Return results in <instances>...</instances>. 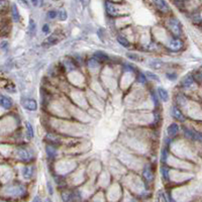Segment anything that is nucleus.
<instances>
[{"label":"nucleus","mask_w":202,"mask_h":202,"mask_svg":"<svg viewBox=\"0 0 202 202\" xmlns=\"http://www.w3.org/2000/svg\"><path fill=\"white\" fill-rule=\"evenodd\" d=\"M185 134L188 135L190 138H193V140H198L200 141L201 140V135L199 134H196V132H193L191 131H189V129H185Z\"/></svg>","instance_id":"9d476101"},{"label":"nucleus","mask_w":202,"mask_h":202,"mask_svg":"<svg viewBox=\"0 0 202 202\" xmlns=\"http://www.w3.org/2000/svg\"><path fill=\"white\" fill-rule=\"evenodd\" d=\"M106 10H107V12H108L109 14H111V15H116V14H117V12H116V8L114 7V5L110 4L109 2L106 3Z\"/></svg>","instance_id":"f8f14e48"},{"label":"nucleus","mask_w":202,"mask_h":202,"mask_svg":"<svg viewBox=\"0 0 202 202\" xmlns=\"http://www.w3.org/2000/svg\"><path fill=\"white\" fill-rule=\"evenodd\" d=\"M12 15H13V19L15 21L19 20V13H18V10H17L16 5L15 4L12 5Z\"/></svg>","instance_id":"2eb2a0df"},{"label":"nucleus","mask_w":202,"mask_h":202,"mask_svg":"<svg viewBox=\"0 0 202 202\" xmlns=\"http://www.w3.org/2000/svg\"><path fill=\"white\" fill-rule=\"evenodd\" d=\"M158 94H159L160 98L163 101H165V102L169 100V94L164 88H159V89H158Z\"/></svg>","instance_id":"6e6552de"},{"label":"nucleus","mask_w":202,"mask_h":202,"mask_svg":"<svg viewBox=\"0 0 202 202\" xmlns=\"http://www.w3.org/2000/svg\"><path fill=\"white\" fill-rule=\"evenodd\" d=\"M57 15H58V13H57L56 11H50V12H48V17L49 18H55V17H57Z\"/></svg>","instance_id":"4be33fe9"},{"label":"nucleus","mask_w":202,"mask_h":202,"mask_svg":"<svg viewBox=\"0 0 202 202\" xmlns=\"http://www.w3.org/2000/svg\"><path fill=\"white\" fill-rule=\"evenodd\" d=\"M23 107L25 109L30 110V111H34L37 109V103L33 99H26L23 101Z\"/></svg>","instance_id":"7ed1b4c3"},{"label":"nucleus","mask_w":202,"mask_h":202,"mask_svg":"<svg viewBox=\"0 0 202 202\" xmlns=\"http://www.w3.org/2000/svg\"><path fill=\"white\" fill-rule=\"evenodd\" d=\"M31 2H33L34 5H37V0H31Z\"/></svg>","instance_id":"c756f323"},{"label":"nucleus","mask_w":202,"mask_h":202,"mask_svg":"<svg viewBox=\"0 0 202 202\" xmlns=\"http://www.w3.org/2000/svg\"><path fill=\"white\" fill-rule=\"evenodd\" d=\"M168 173H169V172H168V170H167V169L165 168V167H163V168H162V175H163L164 177H165L166 179L168 178Z\"/></svg>","instance_id":"b1692460"},{"label":"nucleus","mask_w":202,"mask_h":202,"mask_svg":"<svg viewBox=\"0 0 202 202\" xmlns=\"http://www.w3.org/2000/svg\"><path fill=\"white\" fill-rule=\"evenodd\" d=\"M23 177L24 178H30L31 175H33V171H31V168H30V167H25V168L23 169Z\"/></svg>","instance_id":"dca6fc26"},{"label":"nucleus","mask_w":202,"mask_h":202,"mask_svg":"<svg viewBox=\"0 0 202 202\" xmlns=\"http://www.w3.org/2000/svg\"><path fill=\"white\" fill-rule=\"evenodd\" d=\"M144 177H145V179H146L148 182H152V181H153L154 175H153V172L151 171V169L149 168V167H148V168L144 171Z\"/></svg>","instance_id":"1a4fd4ad"},{"label":"nucleus","mask_w":202,"mask_h":202,"mask_svg":"<svg viewBox=\"0 0 202 202\" xmlns=\"http://www.w3.org/2000/svg\"><path fill=\"white\" fill-rule=\"evenodd\" d=\"M153 2H154L155 6H156L160 11L164 12V13H166V12L169 11V6L166 3L165 0H153Z\"/></svg>","instance_id":"f03ea898"},{"label":"nucleus","mask_w":202,"mask_h":202,"mask_svg":"<svg viewBox=\"0 0 202 202\" xmlns=\"http://www.w3.org/2000/svg\"><path fill=\"white\" fill-rule=\"evenodd\" d=\"M152 97H153V101H154V102H155V104H156V105H158V99H157V96H156V94L152 93Z\"/></svg>","instance_id":"393cba45"},{"label":"nucleus","mask_w":202,"mask_h":202,"mask_svg":"<svg viewBox=\"0 0 202 202\" xmlns=\"http://www.w3.org/2000/svg\"><path fill=\"white\" fill-rule=\"evenodd\" d=\"M126 69H127L128 71H134L132 67H131V66H129V65H126Z\"/></svg>","instance_id":"c85d7f7f"},{"label":"nucleus","mask_w":202,"mask_h":202,"mask_svg":"<svg viewBox=\"0 0 202 202\" xmlns=\"http://www.w3.org/2000/svg\"><path fill=\"white\" fill-rule=\"evenodd\" d=\"M173 114H174V116L175 117L178 119V120H180V121H183L184 120V116H183V114L181 113V111L177 108L176 106H174L173 107Z\"/></svg>","instance_id":"9b49d317"},{"label":"nucleus","mask_w":202,"mask_h":202,"mask_svg":"<svg viewBox=\"0 0 202 202\" xmlns=\"http://www.w3.org/2000/svg\"><path fill=\"white\" fill-rule=\"evenodd\" d=\"M5 5H6V1H5V0H2V1H0V9H2Z\"/></svg>","instance_id":"a878e982"},{"label":"nucleus","mask_w":202,"mask_h":202,"mask_svg":"<svg viewBox=\"0 0 202 202\" xmlns=\"http://www.w3.org/2000/svg\"><path fill=\"white\" fill-rule=\"evenodd\" d=\"M58 14H59L60 19H61V20H66V19H67V12H66L65 10H60Z\"/></svg>","instance_id":"aec40b11"},{"label":"nucleus","mask_w":202,"mask_h":202,"mask_svg":"<svg viewBox=\"0 0 202 202\" xmlns=\"http://www.w3.org/2000/svg\"><path fill=\"white\" fill-rule=\"evenodd\" d=\"M161 66H162V63L161 62H158V61L151 62V67H153L154 69H159Z\"/></svg>","instance_id":"412c9836"},{"label":"nucleus","mask_w":202,"mask_h":202,"mask_svg":"<svg viewBox=\"0 0 202 202\" xmlns=\"http://www.w3.org/2000/svg\"><path fill=\"white\" fill-rule=\"evenodd\" d=\"M117 40H118V43L120 44L121 46L125 47V48H128V47H129V42H128L127 40H125L124 37H118Z\"/></svg>","instance_id":"6ab92c4d"},{"label":"nucleus","mask_w":202,"mask_h":202,"mask_svg":"<svg viewBox=\"0 0 202 202\" xmlns=\"http://www.w3.org/2000/svg\"><path fill=\"white\" fill-rule=\"evenodd\" d=\"M192 84H193V79H192L190 76H188V77H185L184 79H183V81H182V86H184V87H190Z\"/></svg>","instance_id":"ddd939ff"},{"label":"nucleus","mask_w":202,"mask_h":202,"mask_svg":"<svg viewBox=\"0 0 202 202\" xmlns=\"http://www.w3.org/2000/svg\"><path fill=\"white\" fill-rule=\"evenodd\" d=\"M26 134L30 140L33 138V126L30 125V124H28V122H26Z\"/></svg>","instance_id":"4468645a"},{"label":"nucleus","mask_w":202,"mask_h":202,"mask_svg":"<svg viewBox=\"0 0 202 202\" xmlns=\"http://www.w3.org/2000/svg\"><path fill=\"white\" fill-rule=\"evenodd\" d=\"M183 47V43L179 39H174L172 40L169 44V48L173 50H178Z\"/></svg>","instance_id":"39448f33"},{"label":"nucleus","mask_w":202,"mask_h":202,"mask_svg":"<svg viewBox=\"0 0 202 202\" xmlns=\"http://www.w3.org/2000/svg\"><path fill=\"white\" fill-rule=\"evenodd\" d=\"M93 59L95 60V61H97V63L106 62V61H108V60H109V59H108V57H107L106 55H104V54H103V53H101V52L96 53Z\"/></svg>","instance_id":"0eeeda50"},{"label":"nucleus","mask_w":202,"mask_h":202,"mask_svg":"<svg viewBox=\"0 0 202 202\" xmlns=\"http://www.w3.org/2000/svg\"><path fill=\"white\" fill-rule=\"evenodd\" d=\"M147 76H149L150 78H152V79H154V80H157V81H159V78H158V76H156V75H154L153 73H150V72H147Z\"/></svg>","instance_id":"5701e85b"},{"label":"nucleus","mask_w":202,"mask_h":202,"mask_svg":"<svg viewBox=\"0 0 202 202\" xmlns=\"http://www.w3.org/2000/svg\"><path fill=\"white\" fill-rule=\"evenodd\" d=\"M169 27L175 36H180V34L182 33L181 23H180V21L177 20L176 18H172V19L169 21Z\"/></svg>","instance_id":"f257e3e1"},{"label":"nucleus","mask_w":202,"mask_h":202,"mask_svg":"<svg viewBox=\"0 0 202 202\" xmlns=\"http://www.w3.org/2000/svg\"><path fill=\"white\" fill-rule=\"evenodd\" d=\"M167 77L169 79H172V80H175L176 79V75H170V74H167Z\"/></svg>","instance_id":"bb28decb"},{"label":"nucleus","mask_w":202,"mask_h":202,"mask_svg":"<svg viewBox=\"0 0 202 202\" xmlns=\"http://www.w3.org/2000/svg\"><path fill=\"white\" fill-rule=\"evenodd\" d=\"M0 105H1L3 108L9 109L12 106V101L11 99H9L8 97L0 95Z\"/></svg>","instance_id":"20e7f679"},{"label":"nucleus","mask_w":202,"mask_h":202,"mask_svg":"<svg viewBox=\"0 0 202 202\" xmlns=\"http://www.w3.org/2000/svg\"><path fill=\"white\" fill-rule=\"evenodd\" d=\"M18 156H19L23 160H28L30 159V155L25 150H19L18 151Z\"/></svg>","instance_id":"f3484780"},{"label":"nucleus","mask_w":202,"mask_h":202,"mask_svg":"<svg viewBox=\"0 0 202 202\" xmlns=\"http://www.w3.org/2000/svg\"><path fill=\"white\" fill-rule=\"evenodd\" d=\"M43 30L45 31V33H48V31H49V26H48V24H45V26H44Z\"/></svg>","instance_id":"cd10ccee"},{"label":"nucleus","mask_w":202,"mask_h":202,"mask_svg":"<svg viewBox=\"0 0 202 202\" xmlns=\"http://www.w3.org/2000/svg\"><path fill=\"white\" fill-rule=\"evenodd\" d=\"M47 153H48L49 157L54 158L56 156V149L53 146H48L47 147Z\"/></svg>","instance_id":"a211bd4d"},{"label":"nucleus","mask_w":202,"mask_h":202,"mask_svg":"<svg viewBox=\"0 0 202 202\" xmlns=\"http://www.w3.org/2000/svg\"><path fill=\"white\" fill-rule=\"evenodd\" d=\"M178 131H179L178 125H177L176 124H172L171 125H169L168 129H167V134H168L169 137L173 138L177 134V132H178Z\"/></svg>","instance_id":"423d86ee"}]
</instances>
